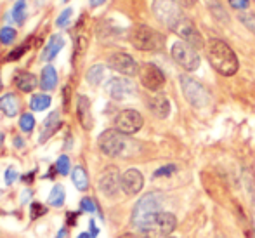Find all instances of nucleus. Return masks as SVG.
<instances>
[{
	"instance_id": "nucleus-35",
	"label": "nucleus",
	"mask_w": 255,
	"mask_h": 238,
	"mask_svg": "<svg viewBox=\"0 0 255 238\" xmlns=\"http://www.w3.org/2000/svg\"><path fill=\"white\" fill-rule=\"evenodd\" d=\"M175 165H165V167H161V169H158L156 172L153 174V178H161V176H170V174H174L175 172Z\"/></svg>"
},
{
	"instance_id": "nucleus-2",
	"label": "nucleus",
	"mask_w": 255,
	"mask_h": 238,
	"mask_svg": "<svg viewBox=\"0 0 255 238\" xmlns=\"http://www.w3.org/2000/svg\"><path fill=\"white\" fill-rule=\"evenodd\" d=\"M161 195L160 193H146L141 200L135 204L134 212H132V225L141 232L149 221L151 218L161 212Z\"/></svg>"
},
{
	"instance_id": "nucleus-40",
	"label": "nucleus",
	"mask_w": 255,
	"mask_h": 238,
	"mask_svg": "<svg viewBox=\"0 0 255 238\" xmlns=\"http://www.w3.org/2000/svg\"><path fill=\"white\" fill-rule=\"evenodd\" d=\"M195 3H196V0H182V5H184L186 9H191Z\"/></svg>"
},
{
	"instance_id": "nucleus-12",
	"label": "nucleus",
	"mask_w": 255,
	"mask_h": 238,
	"mask_svg": "<svg viewBox=\"0 0 255 238\" xmlns=\"http://www.w3.org/2000/svg\"><path fill=\"white\" fill-rule=\"evenodd\" d=\"M108 66L111 70L118 71V73L125 75V77H132V75L139 73V66L135 59L127 52H115L108 57Z\"/></svg>"
},
{
	"instance_id": "nucleus-10",
	"label": "nucleus",
	"mask_w": 255,
	"mask_h": 238,
	"mask_svg": "<svg viewBox=\"0 0 255 238\" xmlns=\"http://www.w3.org/2000/svg\"><path fill=\"white\" fill-rule=\"evenodd\" d=\"M174 33L179 35V37L182 38V42H186L188 45H191L193 49H196V50L203 49L205 40H203L202 33H200V30L195 26V23H193L189 17H184V19H182L181 23L174 28Z\"/></svg>"
},
{
	"instance_id": "nucleus-8",
	"label": "nucleus",
	"mask_w": 255,
	"mask_h": 238,
	"mask_svg": "<svg viewBox=\"0 0 255 238\" xmlns=\"http://www.w3.org/2000/svg\"><path fill=\"white\" fill-rule=\"evenodd\" d=\"M172 57H174L179 66H182L188 71H195L200 66V56L196 52V49H193L191 45H188L182 40L175 42L172 45Z\"/></svg>"
},
{
	"instance_id": "nucleus-13",
	"label": "nucleus",
	"mask_w": 255,
	"mask_h": 238,
	"mask_svg": "<svg viewBox=\"0 0 255 238\" xmlns=\"http://www.w3.org/2000/svg\"><path fill=\"white\" fill-rule=\"evenodd\" d=\"M122 188V176L117 167H106L99 176V190L106 197H115Z\"/></svg>"
},
{
	"instance_id": "nucleus-6",
	"label": "nucleus",
	"mask_w": 255,
	"mask_h": 238,
	"mask_svg": "<svg viewBox=\"0 0 255 238\" xmlns=\"http://www.w3.org/2000/svg\"><path fill=\"white\" fill-rule=\"evenodd\" d=\"M99 148L108 157H120L127 148V138L118 129H108L98 139Z\"/></svg>"
},
{
	"instance_id": "nucleus-30",
	"label": "nucleus",
	"mask_w": 255,
	"mask_h": 238,
	"mask_svg": "<svg viewBox=\"0 0 255 238\" xmlns=\"http://www.w3.org/2000/svg\"><path fill=\"white\" fill-rule=\"evenodd\" d=\"M19 127L23 129L24 132H31V131H33V127H35V118H33V115H30V113L21 115V118H19Z\"/></svg>"
},
{
	"instance_id": "nucleus-37",
	"label": "nucleus",
	"mask_w": 255,
	"mask_h": 238,
	"mask_svg": "<svg viewBox=\"0 0 255 238\" xmlns=\"http://www.w3.org/2000/svg\"><path fill=\"white\" fill-rule=\"evenodd\" d=\"M31 211H33V214H31V218H38V216H42L45 212V209L42 207L40 204H33V207H31Z\"/></svg>"
},
{
	"instance_id": "nucleus-15",
	"label": "nucleus",
	"mask_w": 255,
	"mask_h": 238,
	"mask_svg": "<svg viewBox=\"0 0 255 238\" xmlns=\"http://www.w3.org/2000/svg\"><path fill=\"white\" fill-rule=\"evenodd\" d=\"M106 91H108V94L117 101H122V99H125V97L135 94L134 84H132L130 80H127V78H111L106 85Z\"/></svg>"
},
{
	"instance_id": "nucleus-21",
	"label": "nucleus",
	"mask_w": 255,
	"mask_h": 238,
	"mask_svg": "<svg viewBox=\"0 0 255 238\" xmlns=\"http://www.w3.org/2000/svg\"><path fill=\"white\" fill-rule=\"evenodd\" d=\"M0 111L7 115V117H16L19 111V103H17L14 94H5L0 97Z\"/></svg>"
},
{
	"instance_id": "nucleus-38",
	"label": "nucleus",
	"mask_w": 255,
	"mask_h": 238,
	"mask_svg": "<svg viewBox=\"0 0 255 238\" xmlns=\"http://www.w3.org/2000/svg\"><path fill=\"white\" fill-rule=\"evenodd\" d=\"M23 52H24V47H19V49L12 50V52L9 54V57H7V59H9V61H16V59H19V57L23 56Z\"/></svg>"
},
{
	"instance_id": "nucleus-22",
	"label": "nucleus",
	"mask_w": 255,
	"mask_h": 238,
	"mask_svg": "<svg viewBox=\"0 0 255 238\" xmlns=\"http://www.w3.org/2000/svg\"><path fill=\"white\" fill-rule=\"evenodd\" d=\"M57 127H59V115L54 111L52 115H49L47 120L44 122V129H42V136H40V143H45L49 138L54 134V132L57 131Z\"/></svg>"
},
{
	"instance_id": "nucleus-26",
	"label": "nucleus",
	"mask_w": 255,
	"mask_h": 238,
	"mask_svg": "<svg viewBox=\"0 0 255 238\" xmlns=\"http://www.w3.org/2000/svg\"><path fill=\"white\" fill-rule=\"evenodd\" d=\"M10 16H12V19L16 21L17 24H23L24 17H26V2H24V0H17V2L14 3L12 10H10Z\"/></svg>"
},
{
	"instance_id": "nucleus-1",
	"label": "nucleus",
	"mask_w": 255,
	"mask_h": 238,
	"mask_svg": "<svg viewBox=\"0 0 255 238\" xmlns=\"http://www.w3.org/2000/svg\"><path fill=\"white\" fill-rule=\"evenodd\" d=\"M208 61L212 68L224 77H233L240 68L235 50L221 38H210L208 42Z\"/></svg>"
},
{
	"instance_id": "nucleus-11",
	"label": "nucleus",
	"mask_w": 255,
	"mask_h": 238,
	"mask_svg": "<svg viewBox=\"0 0 255 238\" xmlns=\"http://www.w3.org/2000/svg\"><path fill=\"white\" fill-rule=\"evenodd\" d=\"M139 78H141V84L144 85L148 91H160L165 85V75L156 64L153 63H144L139 68Z\"/></svg>"
},
{
	"instance_id": "nucleus-24",
	"label": "nucleus",
	"mask_w": 255,
	"mask_h": 238,
	"mask_svg": "<svg viewBox=\"0 0 255 238\" xmlns=\"http://www.w3.org/2000/svg\"><path fill=\"white\" fill-rule=\"evenodd\" d=\"M104 78V66L103 64H94L87 71V82L91 85H99Z\"/></svg>"
},
{
	"instance_id": "nucleus-32",
	"label": "nucleus",
	"mask_w": 255,
	"mask_h": 238,
	"mask_svg": "<svg viewBox=\"0 0 255 238\" xmlns=\"http://www.w3.org/2000/svg\"><path fill=\"white\" fill-rule=\"evenodd\" d=\"M56 169H57V172H59V174L66 176L68 172H70V158H68L66 155H61V157L57 158Z\"/></svg>"
},
{
	"instance_id": "nucleus-3",
	"label": "nucleus",
	"mask_w": 255,
	"mask_h": 238,
	"mask_svg": "<svg viewBox=\"0 0 255 238\" xmlns=\"http://www.w3.org/2000/svg\"><path fill=\"white\" fill-rule=\"evenodd\" d=\"M130 42L139 50H160L165 45V37L148 24H137L130 31Z\"/></svg>"
},
{
	"instance_id": "nucleus-19",
	"label": "nucleus",
	"mask_w": 255,
	"mask_h": 238,
	"mask_svg": "<svg viewBox=\"0 0 255 238\" xmlns=\"http://www.w3.org/2000/svg\"><path fill=\"white\" fill-rule=\"evenodd\" d=\"M63 45H64L63 37H61V35H52L51 40H49L47 45H45L44 52H42V59H44V61L54 59V57L57 56V52L63 49Z\"/></svg>"
},
{
	"instance_id": "nucleus-14",
	"label": "nucleus",
	"mask_w": 255,
	"mask_h": 238,
	"mask_svg": "<svg viewBox=\"0 0 255 238\" xmlns=\"http://www.w3.org/2000/svg\"><path fill=\"white\" fill-rule=\"evenodd\" d=\"M144 186V178H142L141 171L137 169H128L122 174V190H124L125 195L128 197H134Z\"/></svg>"
},
{
	"instance_id": "nucleus-36",
	"label": "nucleus",
	"mask_w": 255,
	"mask_h": 238,
	"mask_svg": "<svg viewBox=\"0 0 255 238\" xmlns=\"http://www.w3.org/2000/svg\"><path fill=\"white\" fill-rule=\"evenodd\" d=\"M80 207L84 209V211H87V212H94L96 211V205H94V202H92L91 198H84V200H82V204H80Z\"/></svg>"
},
{
	"instance_id": "nucleus-39",
	"label": "nucleus",
	"mask_w": 255,
	"mask_h": 238,
	"mask_svg": "<svg viewBox=\"0 0 255 238\" xmlns=\"http://www.w3.org/2000/svg\"><path fill=\"white\" fill-rule=\"evenodd\" d=\"M16 178H17V174H16V171H14V169H9V171L5 172V181L7 183H12Z\"/></svg>"
},
{
	"instance_id": "nucleus-45",
	"label": "nucleus",
	"mask_w": 255,
	"mask_h": 238,
	"mask_svg": "<svg viewBox=\"0 0 255 238\" xmlns=\"http://www.w3.org/2000/svg\"><path fill=\"white\" fill-rule=\"evenodd\" d=\"M217 238H222V237H217Z\"/></svg>"
},
{
	"instance_id": "nucleus-20",
	"label": "nucleus",
	"mask_w": 255,
	"mask_h": 238,
	"mask_svg": "<svg viewBox=\"0 0 255 238\" xmlns=\"http://www.w3.org/2000/svg\"><path fill=\"white\" fill-rule=\"evenodd\" d=\"M56 85H57V71L52 64H47V66L42 70L40 87L44 89V91H52Z\"/></svg>"
},
{
	"instance_id": "nucleus-27",
	"label": "nucleus",
	"mask_w": 255,
	"mask_h": 238,
	"mask_svg": "<svg viewBox=\"0 0 255 238\" xmlns=\"http://www.w3.org/2000/svg\"><path fill=\"white\" fill-rule=\"evenodd\" d=\"M208 7H210V12L214 17H217L221 23H229V16L224 12V9H222V5L219 2H210L208 3Z\"/></svg>"
},
{
	"instance_id": "nucleus-33",
	"label": "nucleus",
	"mask_w": 255,
	"mask_h": 238,
	"mask_svg": "<svg viewBox=\"0 0 255 238\" xmlns=\"http://www.w3.org/2000/svg\"><path fill=\"white\" fill-rule=\"evenodd\" d=\"M71 16H73V9H66L63 10V12L59 14V17L56 19V24L57 26H66L68 23H70Z\"/></svg>"
},
{
	"instance_id": "nucleus-16",
	"label": "nucleus",
	"mask_w": 255,
	"mask_h": 238,
	"mask_svg": "<svg viewBox=\"0 0 255 238\" xmlns=\"http://www.w3.org/2000/svg\"><path fill=\"white\" fill-rule=\"evenodd\" d=\"M149 111L158 118H167L170 115V101L161 94H154L148 97Z\"/></svg>"
},
{
	"instance_id": "nucleus-42",
	"label": "nucleus",
	"mask_w": 255,
	"mask_h": 238,
	"mask_svg": "<svg viewBox=\"0 0 255 238\" xmlns=\"http://www.w3.org/2000/svg\"><path fill=\"white\" fill-rule=\"evenodd\" d=\"M103 2H104V0H91V5H92V7H99Z\"/></svg>"
},
{
	"instance_id": "nucleus-18",
	"label": "nucleus",
	"mask_w": 255,
	"mask_h": 238,
	"mask_svg": "<svg viewBox=\"0 0 255 238\" xmlns=\"http://www.w3.org/2000/svg\"><path fill=\"white\" fill-rule=\"evenodd\" d=\"M14 84H16V87L19 89V91L31 92L35 87H37L38 80L33 73H30V71H17L16 77H14Z\"/></svg>"
},
{
	"instance_id": "nucleus-43",
	"label": "nucleus",
	"mask_w": 255,
	"mask_h": 238,
	"mask_svg": "<svg viewBox=\"0 0 255 238\" xmlns=\"http://www.w3.org/2000/svg\"><path fill=\"white\" fill-rule=\"evenodd\" d=\"M80 238H89V237H87V235H82Z\"/></svg>"
},
{
	"instance_id": "nucleus-44",
	"label": "nucleus",
	"mask_w": 255,
	"mask_h": 238,
	"mask_svg": "<svg viewBox=\"0 0 255 238\" xmlns=\"http://www.w3.org/2000/svg\"><path fill=\"white\" fill-rule=\"evenodd\" d=\"M167 238H172V237H167Z\"/></svg>"
},
{
	"instance_id": "nucleus-31",
	"label": "nucleus",
	"mask_w": 255,
	"mask_h": 238,
	"mask_svg": "<svg viewBox=\"0 0 255 238\" xmlns=\"http://www.w3.org/2000/svg\"><path fill=\"white\" fill-rule=\"evenodd\" d=\"M63 198H64V193H63V188L61 186H54L52 191H51V204L54 207H59V205H63Z\"/></svg>"
},
{
	"instance_id": "nucleus-25",
	"label": "nucleus",
	"mask_w": 255,
	"mask_h": 238,
	"mask_svg": "<svg viewBox=\"0 0 255 238\" xmlns=\"http://www.w3.org/2000/svg\"><path fill=\"white\" fill-rule=\"evenodd\" d=\"M30 106L35 111H44L51 106V97L47 94H35L30 101Z\"/></svg>"
},
{
	"instance_id": "nucleus-9",
	"label": "nucleus",
	"mask_w": 255,
	"mask_h": 238,
	"mask_svg": "<svg viewBox=\"0 0 255 238\" xmlns=\"http://www.w3.org/2000/svg\"><path fill=\"white\" fill-rule=\"evenodd\" d=\"M142 124V115L139 113L137 110H124L117 115L115 118V129H118L120 132H124L125 136H130V134H135L137 131H141Z\"/></svg>"
},
{
	"instance_id": "nucleus-23",
	"label": "nucleus",
	"mask_w": 255,
	"mask_h": 238,
	"mask_svg": "<svg viewBox=\"0 0 255 238\" xmlns=\"http://www.w3.org/2000/svg\"><path fill=\"white\" fill-rule=\"evenodd\" d=\"M71 178H73V183L80 191H85L89 188V178H87V172H85L84 167H75L73 172H71Z\"/></svg>"
},
{
	"instance_id": "nucleus-28",
	"label": "nucleus",
	"mask_w": 255,
	"mask_h": 238,
	"mask_svg": "<svg viewBox=\"0 0 255 238\" xmlns=\"http://www.w3.org/2000/svg\"><path fill=\"white\" fill-rule=\"evenodd\" d=\"M238 19L242 21L243 24L247 26V30H250L252 33H255V14L249 12V10H242L238 12Z\"/></svg>"
},
{
	"instance_id": "nucleus-34",
	"label": "nucleus",
	"mask_w": 255,
	"mask_h": 238,
	"mask_svg": "<svg viewBox=\"0 0 255 238\" xmlns=\"http://www.w3.org/2000/svg\"><path fill=\"white\" fill-rule=\"evenodd\" d=\"M229 5L233 7L235 10H247L249 9V5H250V0H229Z\"/></svg>"
},
{
	"instance_id": "nucleus-7",
	"label": "nucleus",
	"mask_w": 255,
	"mask_h": 238,
	"mask_svg": "<svg viewBox=\"0 0 255 238\" xmlns=\"http://www.w3.org/2000/svg\"><path fill=\"white\" fill-rule=\"evenodd\" d=\"M181 87H182V94L188 99V103L195 108H203L208 104L210 101V94L208 91L203 87L200 82H196L195 78L191 77H186L182 75L181 77Z\"/></svg>"
},
{
	"instance_id": "nucleus-5",
	"label": "nucleus",
	"mask_w": 255,
	"mask_h": 238,
	"mask_svg": "<svg viewBox=\"0 0 255 238\" xmlns=\"http://www.w3.org/2000/svg\"><path fill=\"white\" fill-rule=\"evenodd\" d=\"M177 226V219L170 212H158L151 221L141 230V235L146 238H167Z\"/></svg>"
},
{
	"instance_id": "nucleus-41",
	"label": "nucleus",
	"mask_w": 255,
	"mask_h": 238,
	"mask_svg": "<svg viewBox=\"0 0 255 238\" xmlns=\"http://www.w3.org/2000/svg\"><path fill=\"white\" fill-rule=\"evenodd\" d=\"M118 238H146L142 235H135V233H125V235H120Z\"/></svg>"
},
{
	"instance_id": "nucleus-29",
	"label": "nucleus",
	"mask_w": 255,
	"mask_h": 238,
	"mask_svg": "<svg viewBox=\"0 0 255 238\" xmlns=\"http://www.w3.org/2000/svg\"><path fill=\"white\" fill-rule=\"evenodd\" d=\"M14 40H16V30H14V28L5 26L0 30V42H2L3 45L12 44Z\"/></svg>"
},
{
	"instance_id": "nucleus-17",
	"label": "nucleus",
	"mask_w": 255,
	"mask_h": 238,
	"mask_svg": "<svg viewBox=\"0 0 255 238\" xmlns=\"http://www.w3.org/2000/svg\"><path fill=\"white\" fill-rule=\"evenodd\" d=\"M78 120H80L82 127L91 131L92 125H94V118H92L91 113V101H89L87 96H80L78 97Z\"/></svg>"
},
{
	"instance_id": "nucleus-4",
	"label": "nucleus",
	"mask_w": 255,
	"mask_h": 238,
	"mask_svg": "<svg viewBox=\"0 0 255 238\" xmlns=\"http://www.w3.org/2000/svg\"><path fill=\"white\" fill-rule=\"evenodd\" d=\"M153 14L163 26L172 31L186 17L175 0H153Z\"/></svg>"
}]
</instances>
